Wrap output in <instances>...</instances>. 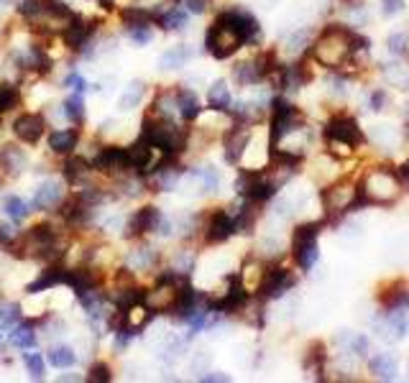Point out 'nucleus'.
I'll return each instance as SVG.
<instances>
[{"label": "nucleus", "instance_id": "obj_1", "mask_svg": "<svg viewBox=\"0 0 409 383\" xmlns=\"http://www.w3.org/2000/svg\"><path fill=\"white\" fill-rule=\"evenodd\" d=\"M361 49H369V41L361 33L348 28V26L330 23L312 41L310 54L315 57V62L327 67V70H340V67H348Z\"/></svg>", "mask_w": 409, "mask_h": 383}, {"label": "nucleus", "instance_id": "obj_2", "mask_svg": "<svg viewBox=\"0 0 409 383\" xmlns=\"http://www.w3.org/2000/svg\"><path fill=\"white\" fill-rule=\"evenodd\" d=\"M138 138L148 140L156 151L169 153V156H177V153H182V151H185V146H187V131L177 128L172 121H169V118L153 115L151 110L143 115Z\"/></svg>", "mask_w": 409, "mask_h": 383}, {"label": "nucleus", "instance_id": "obj_3", "mask_svg": "<svg viewBox=\"0 0 409 383\" xmlns=\"http://www.w3.org/2000/svg\"><path fill=\"white\" fill-rule=\"evenodd\" d=\"M402 194V187L396 182L394 169H376V172H369L361 184H358V199L361 204H389L396 202V197Z\"/></svg>", "mask_w": 409, "mask_h": 383}, {"label": "nucleus", "instance_id": "obj_4", "mask_svg": "<svg viewBox=\"0 0 409 383\" xmlns=\"http://www.w3.org/2000/svg\"><path fill=\"white\" fill-rule=\"evenodd\" d=\"M241 46L246 44L236 33V28L217 16L210 28H207V33H204V49H207V54L215 59H230Z\"/></svg>", "mask_w": 409, "mask_h": 383}, {"label": "nucleus", "instance_id": "obj_5", "mask_svg": "<svg viewBox=\"0 0 409 383\" xmlns=\"http://www.w3.org/2000/svg\"><path fill=\"white\" fill-rule=\"evenodd\" d=\"M302 128V115L294 108L287 97H274L271 100V133H268V143L279 146L287 135L297 133Z\"/></svg>", "mask_w": 409, "mask_h": 383}, {"label": "nucleus", "instance_id": "obj_6", "mask_svg": "<svg viewBox=\"0 0 409 383\" xmlns=\"http://www.w3.org/2000/svg\"><path fill=\"white\" fill-rule=\"evenodd\" d=\"M320 230H322V223H305V225H297L292 235V253H294V261L302 271H312V266L317 263L320 258V248H317V238H320Z\"/></svg>", "mask_w": 409, "mask_h": 383}, {"label": "nucleus", "instance_id": "obj_7", "mask_svg": "<svg viewBox=\"0 0 409 383\" xmlns=\"http://www.w3.org/2000/svg\"><path fill=\"white\" fill-rule=\"evenodd\" d=\"M322 204H325L327 217L332 215H343V212H353L356 207H364L361 199H358V187L351 182H338V184L322 189Z\"/></svg>", "mask_w": 409, "mask_h": 383}, {"label": "nucleus", "instance_id": "obj_8", "mask_svg": "<svg viewBox=\"0 0 409 383\" xmlns=\"http://www.w3.org/2000/svg\"><path fill=\"white\" fill-rule=\"evenodd\" d=\"M325 140H338V143H348V146L358 148L361 143H366L364 131L358 128L356 118L353 115H332L330 121L325 123V131H322Z\"/></svg>", "mask_w": 409, "mask_h": 383}, {"label": "nucleus", "instance_id": "obj_9", "mask_svg": "<svg viewBox=\"0 0 409 383\" xmlns=\"http://www.w3.org/2000/svg\"><path fill=\"white\" fill-rule=\"evenodd\" d=\"M294 284H297V279L292 276V271H287V268H281V266H268L266 271H263V279H261V284H258V292L256 294H258V299L261 301L281 299Z\"/></svg>", "mask_w": 409, "mask_h": 383}, {"label": "nucleus", "instance_id": "obj_10", "mask_svg": "<svg viewBox=\"0 0 409 383\" xmlns=\"http://www.w3.org/2000/svg\"><path fill=\"white\" fill-rule=\"evenodd\" d=\"M220 18L228 21L236 28V33L243 38V44H258L261 41V26H258L253 13H249L246 8H228V11L220 13Z\"/></svg>", "mask_w": 409, "mask_h": 383}, {"label": "nucleus", "instance_id": "obj_11", "mask_svg": "<svg viewBox=\"0 0 409 383\" xmlns=\"http://www.w3.org/2000/svg\"><path fill=\"white\" fill-rule=\"evenodd\" d=\"M11 128H13V135H16L21 143L36 146L46 133V118L41 113H21L18 118L13 121Z\"/></svg>", "mask_w": 409, "mask_h": 383}, {"label": "nucleus", "instance_id": "obj_12", "mask_svg": "<svg viewBox=\"0 0 409 383\" xmlns=\"http://www.w3.org/2000/svg\"><path fill=\"white\" fill-rule=\"evenodd\" d=\"M95 31H97L95 21H84L82 16H77V13H75V16H72V21L67 23V28L62 31V41L70 51H82L84 46L92 41Z\"/></svg>", "mask_w": 409, "mask_h": 383}, {"label": "nucleus", "instance_id": "obj_13", "mask_svg": "<svg viewBox=\"0 0 409 383\" xmlns=\"http://www.w3.org/2000/svg\"><path fill=\"white\" fill-rule=\"evenodd\" d=\"M251 143V128L249 123H233L223 135V148H225V161L236 166L243 159V153Z\"/></svg>", "mask_w": 409, "mask_h": 383}, {"label": "nucleus", "instance_id": "obj_14", "mask_svg": "<svg viewBox=\"0 0 409 383\" xmlns=\"http://www.w3.org/2000/svg\"><path fill=\"white\" fill-rule=\"evenodd\" d=\"M95 169L108 177H126L131 172L128 164V151L121 146H105L100 148V153L95 156Z\"/></svg>", "mask_w": 409, "mask_h": 383}, {"label": "nucleus", "instance_id": "obj_15", "mask_svg": "<svg viewBox=\"0 0 409 383\" xmlns=\"http://www.w3.org/2000/svg\"><path fill=\"white\" fill-rule=\"evenodd\" d=\"M204 240L207 243H225L228 238L236 235V217L230 210H215L210 217H207V223H204Z\"/></svg>", "mask_w": 409, "mask_h": 383}, {"label": "nucleus", "instance_id": "obj_16", "mask_svg": "<svg viewBox=\"0 0 409 383\" xmlns=\"http://www.w3.org/2000/svg\"><path fill=\"white\" fill-rule=\"evenodd\" d=\"M161 217L164 215L159 212V207H151V204L136 210L126 223V238H141V235H148V233H156Z\"/></svg>", "mask_w": 409, "mask_h": 383}, {"label": "nucleus", "instance_id": "obj_17", "mask_svg": "<svg viewBox=\"0 0 409 383\" xmlns=\"http://www.w3.org/2000/svg\"><path fill=\"white\" fill-rule=\"evenodd\" d=\"M102 276L97 274V268L92 266H82V268H67L64 274V284H70L72 292L80 296V294L89 292V289H100Z\"/></svg>", "mask_w": 409, "mask_h": 383}, {"label": "nucleus", "instance_id": "obj_18", "mask_svg": "<svg viewBox=\"0 0 409 383\" xmlns=\"http://www.w3.org/2000/svg\"><path fill=\"white\" fill-rule=\"evenodd\" d=\"M64 199V184L62 182H57V179H49V182H44V184L38 187L36 194H33V207L36 210H51V207H59Z\"/></svg>", "mask_w": 409, "mask_h": 383}, {"label": "nucleus", "instance_id": "obj_19", "mask_svg": "<svg viewBox=\"0 0 409 383\" xmlns=\"http://www.w3.org/2000/svg\"><path fill=\"white\" fill-rule=\"evenodd\" d=\"M28 159H26V151L16 143H6L0 146V169L6 177H18L21 172L26 169Z\"/></svg>", "mask_w": 409, "mask_h": 383}, {"label": "nucleus", "instance_id": "obj_20", "mask_svg": "<svg viewBox=\"0 0 409 383\" xmlns=\"http://www.w3.org/2000/svg\"><path fill=\"white\" fill-rule=\"evenodd\" d=\"M64 274H67V268H62L59 263H49V268H44V271L38 274V279L28 284V289H26V292H28V294L51 292V289H57L59 284H64Z\"/></svg>", "mask_w": 409, "mask_h": 383}, {"label": "nucleus", "instance_id": "obj_21", "mask_svg": "<svg viewBox=\"0 0 409 383\" xmlns=\"http://www.w3.org/2000/svg\"><path fill=\"white\" fill-rule=\"evenodd\" d=\"M153 18L156 23L164 28V31H185L187 21H190V13L182 6H169L164 11H153Z\"/></svg>", "mask_w": 409, "mask_h": 383}, {"label": "nucleus", "instance_id": "obj_22", "mask_svg": "<svg viewBox=\"0 0 409 383\" xmlns=\"http://www.w3.org/2000/svg\"><path fill=\"white\" fill-rule=\"evenodd\" d=\"M77 143H80V133H77L75 128H62V131H51L49 133L51 153H59V156H70V153H75Z\"/></svg>", "mask_w": 409, "mask_h": 383}, {"label": "nucleus", "instance_id": "obj_23", "mask_svg": "<svg viewBox=\"0 0 409 383\" xmlns=\"http://www.w3.org/2000/svg\"><path fill=\"white\" fill-rule=\"evenodd\" d=\"M89 172H92V164H89L87 159H82V156H67V161L62 164V174L64 179H67V184L77 187L82 184L84 179L89 177Z\"/></svg>", "mask_w": 409, "mask_h": 383}, {"label": "nucleus", "instance_id": "obj_24", "mask_svg": "<svg viewBox=\"0 0 409 383\" xmlns=\"http://www.w3.org/2000/svg\"><path fill=\"white\" fill-rule=\"evenodd\" d=\"M174 95H177V110H179V118L187 123L197 121L200 113H202V108H200V100L197 95L192 92V89H174Z\"/></svg>", "mask_w": 409, "mask_h": 383}, {"label": "nucleus", "instance_id": "obj_25", "mask_svg": "<svg viewBox=\"0 0 409 383\" xmlns=\"http://www.w3.org/2000/svg\"><path fill=\"white\" fill-rule=\"evenodd\" d=\"M207 102H210V108L215 110V113H228L230 102H233L228 82H223V79L212 82L210 89H207Z\"/></svg>", "mask_w": 409, "mask_h": 383}, {"label": "nucleus", "instance_id": "obj_26", "mask_svg": "<svg viewBox=\"0 0 409 383\" xmlns=\"http://www.w3.org/2000/svg\"><path fill=\"white\" fill-rule=\"evenodd\" d=\"M233 79H236L241 87H251V84L261 82L263 74L261 70H258L256 59H249V62H238L236 67H233Z\"/></svg>", "mask_w": 409, "mask_h": 383}, {"label": "nucleus", "instance_id": "obj_27", "mask_svg": "<svg viewBox=\"0 0 409 383\" xmlns=\"http://www.w3.org/2000/svg\"><path fill=\"white\" fill-rule=\"evenodd\" d=\"M369 368L371 373L376 378H381V381H391V378H396V373H399L394 355H389V353H378L376 357H371Z\"/></svg>", "mask_w": 409, "mask_h": 383}, {"label": "nucleus", "instance_id": "obj_28", "mask_svg": "<svg viewBox=\"0 0 409 383\" xmlns=\"http://www.w3.org/2000/svg\"><path fill=\"white\" fill-rule=\"evenodd\" d=\"M156 261H159V253L151 245H141V248L131 250V255H128L131 271H148V268L156 266Z\"/></svg>", "mask_w": 409, "mask_h": 383}, {"label": "nucleus", "instance_id": "obj_29", "mask_svg": "<svg viewBox=\"0 0 409 383\" xmlns=\"http://www.w3.org/2000/svg\"><path fill=\"white\" fill-rule=\"evenodd\" d=\"M383 330L391 332L389 335L391 340L404 338L409 330V319H407V314H404V309H389L386 317H383Z\"/></svg>", "mask_w": 409, "mask_h": 383}, {"label": "nucleus", "instance_id": "obj_30", "mask_svg": "<svg viewBox=\"0 0 409 383\" xmlns=\"http://www.w3.org/2000/svg\"><path fill=\"white\" fill-rule=\"evenodd\" d=\"M121 21L126 23V28H136V26H151L156 23L153 18V11L148 8H141V6H128L121 11Z\"/></svg>", "mask_w": 409, "mask_h": 383}, {"label": "nucleus", "instance_id": "obj_31", "mask_svg": "<svg viewBox=\"0 0 409 383\" xmlns=\"http://www.w3.org/2000/svg\"><path fill=\"white\" fill-rule=\"evenodd\" d=\"M8 343H11L13 348H21V350H31L33 345H36V332H33V327L28 325V322H21V325H16L11 330Z\"/></svg>", "mask_w": 409, "mask_h": 383}, {"label": "nucleus", "instance_id": "obj_32", "mask_svg": "<svg viewBox=\"0 0 409 383\" xmlns=\"http://www.w3.org/2000/svg\"><path fill=\"white\" fill-rule=\"evenodd\" d=\"M192 59V51L187 46H172L169 51H164L159 59V67L161 70H179V67H185L187 62Z\"/></svg>", "mask_w": 409, "mask_h": 383}, {"label": "nucleus", "instance_id": "obj_33", "mask_svg": "<svg viewBox=\"0 0 409 383\" xmlns=\"http://www.w3.org/2000/svg\"><path fill=\"white\" fill-rule=\"evenodd\" d=\"M23 322V312L16 301H8L0 296V330H13L16 325Z\"/></svg>", "mask_w": 409, "mask_h": 383}, {"label": "nucleus", "instance_id": "obj_34", "mask_svg": "<svg viewBox=\"0 0 409 383\" xmlns=\"http://www.w3.org/2000/svg\"><path fill=\"white\" fill-rule=\"evenodd\" d=\"M325 360H327L325 345H322V343H312L310 348H307L302 365H305L310 373H322V368H325Z\"/></svg>", "mask_w": 409, "mask_h": 383}, {"label": "nucleus", "instance_id": "obj_35", "mask_svg": "<svg viewBox=\"0 0 409 383\" xmlns=\"http://www.w3.org/2000/svg\"><path fill=\"white\" fill-rule=\"evenodd\" d=\"M62 115L67 118V121L72 123H80L84 121V102H82V92H72V95H67V100L62 102Z\"/></svg>", "mask_w": 409, "mask_h": 383}, {"label": "nucleus", "instance_id": "obj_36", "mask_svg": "<svg viewBox=\"0 0 409 383\" xmlns=\"http://www.w3.org/2000/svg\"><path fill=\"white\" fill-rule=\"evenodd\" d=\"M143 95H146V84H143V82H131L126 92L121 95V100H118V110H123V113L133 110L136 105L143 100Z\"/></svg>", "mask_w": 409, "mask_h": 383}, {"label": "nucleus", "instance_id": "obj_37", "mask_svg": "<svg viewBox=\"0 0 409 383\" xmlns=\"http://www.w3.org/2000/svg\"><path fill=\"white\" fill-rule=\"evenodd\" d=\"M192 177L197 179L204 192L220 189V174H217L215 166H197V169H192Z\"/></svg>", "mask_w": 409, "mask_h": 383}, {"label": "nucleus", "instance_id": "obj_38", "mask_svg": "<svg viewBox=\"0 0 409 383\" xmlns=\"http://www.w3.org/2000/svg\"><path fill=\"white\" fill-rule=\"evenodd\" d=\"M3 210H6V215L11 217L13 223L18 225L21 220H26V215H28V202H23L21 197H16V194H8V197H3Z\"/></svg>", "mask_w": 409, "mask_h": 383}, {"label": "nucleus", "instance_id": "obj_39", "mask_svg": "<svg viewBox=\"0 0 409 383\" xmlns=\"http://www.w3.org/2000/svg\"><path fill=\"white\" fill-rule=\"evenodd\" d=\"M46 360H49V365H54V368L64 370V368H72V365L77 363V353L72 350V348H67V345H59V348L49 350Z\"/></svg>", "mask_w": 409, "mask_h": 383}, {"label": "nucleus", "instance_id": "obj_40", "mask_svg": "<svg viewBox=\"0 0 409 383\" xmlns=\"http://www.w3.org/2000/svg\"><path fill=\"white\" fill-rule=\"evenodd\" d=\"M21 102V89L11 82H3L0 84V115L11 113V110L18 108Z\"/></svg>", "mask_w": 409, "mask_h": 383}, {"label": "nucleus", "instance_id": "obj_41", "mask_svg": "<svg viewBox=\"0 0 409 383\" xmlns=\"http://www.w3.org/2000/svg\"><path fill=\"white\" fill-rule=\"evenodd\" d=\"M23 365H26V370L31 373V378H44V368H46V363H44V355L41 353H23Z\"/></svg>", "mask_w": 409, "mask_h": 383}, {"label": "nucleus", "instance_id": "obj_42", "mask_svg": "<svg viewBox=\"0 0 409 383\" xmlns=\"http://www.w3.org/2000/svg\"><path fill=\"white\" fill-rule=\"evenodd\" d=\"M84 378H87L89 383H108V381H113V368L100 360V363H95L87 370V376Z\"/></svg>", "mask_w": 409, "mask_h": 383}, {"label": "nucleus", "instance_id": "obj_43", "mask_svg": "<svg viewBox=\"0 0 409 383\" xmlns=\"http://www.w3.org/2000/svg\"><path fill=\"white\" fill-rule=\"evenodd\" d=\"M41 8H44V3H41V0H18V13L23 16L26 21H28V23L41 16Z\"/></svg>", "mask_w": 409, "mask_h": 383}, {"label": "nucleus", "instance_id": "obj_44", "mask_svg": "<svg viewBox=\"0 0 409 383\" xmlns=\"http://www.w3.org/2000/svg\"><path fill=\"white\" fill-rule=\"evenodd\" d=\"M128 38L133 41L136 46H146L153 41L151 26H136V28H128Z\"/></svg>", "mask_w": 409, "mask_h": 383}, {"label": "nucleus", "instance_id": "obj_45", "mask_svg": "<svg viewBox=\"0 0 409 383\" xmlns=\"http://www.w3.org/2000/svg\"><path fill=\"white\" fill-rule=\"evenodd\" d=\"M407 44H409V36L404 31H394L389 36V41H386V46H389L391 54H396V57H402V54H407Z\"/></svg>", "mask_w": 409, "mask_h": 383}, {"label": "nucleus", "instance_id": "obj_46", "mask_svg": "<svg viewBox=\"0 0 409 383\" xmlns=\"http://www.w3.org/2000/svg\"><path fill=\"white\" fill-rule=\"evenodd\" d=\"M177 6H182L187 13H192V16H202V13L210 11L212 0H174Z\"/></svg>", "mask_w": 409, "mask_h": 383}, {"label": "nucleus", "instance_id": "obj_47", "mask_svg": "<svg viewBox=\"0 0 409 383\" xmlns=\"http://www.w3.org/2000/svg\"><path fill=\"white\" fill-rule=\"evenodd\" d=\"M345 350L358 357H366L369 355V338H366V335H351V343H348Z\"/></svg>", "mask_w": 409, "mask_h": 383}, {"label": "nucleus", "instance_id": "obj_48", "mask_svg": "<svg viewBox=\"0 0 409 383\" xmlns=\"http://www.w3.org/2000/svg\"><path fill=\"white\" fill-rule=\"evenodd\" d=\"M64 87H70L72 92H84L89 87L87 79L82 74H77V72H70V74H64Z\"/></svg>", "mask_w": 409, "mask_h": 383}, {"label": "nucleus", "instance_id": "obj_49", "mask_svg": "<svg viewBox=\"0 0 409 383\" xmlns=\"http://www.w3.org/2000/svg\"><path fill=\"white\" fill-rule=\"evenodd\" d=\"M310 38H312V33H310V31H297V33H294V36L287 41L289 51H292V54H297V51H300V54H302V49H305V44L310 41Z\"/></svg>", "mask_w": 409, "mask_h": 383}, {"label": "nucleus", "instance_id": "obj_50", "mask_svg": "<svg viewBox=\"0 0 409 383\" xmlns=\"http://www.w3.org/2000/svg\"><path fill=\"white\" fill-rule=\"evenodd\" d=\"M16 238H18V230L13 228V225H0V245L3 248H8Z\"/></svg>", "mask_w": 409, "mask_h": 383}, {"label": "nucleus", "instance_id": "obj_51", "mask_svg": "<svg viewBox=\"0 0 409 383\" xmlns=\"http://www.w3.org/2000/svg\"><path fill=\"white\" fill-rule=\"evenodd\" d=\"M394 174H396V182H399V187H402V192H409V164L396 166Z\"/></svg>", "mask_w": 409, "mask_h": 383}, {"label": "nucleus", "instance_id": "obj_52", "mask_svg": "<svg viewBox=\"0 0 409 383\" xmlns=\"http://www.w3.org/2000/svg\"><path fill=\"white\" fill-rule=\"evenodd\" d=\"M330 92H332V95H340V97L348 95V87H345V79H343V77H338V74L330 77Z\"/></svg>", "mask_w": 409, "mask_h": 383}, {"label": "nucleus", "instance_id": "obj_53", "mask_svg": "<svg viewBox=\"0 0 409 383\" xmlns=\"http://www.w3.org/2000/svg\"><path fill=\"white\" fill-rule=\"evenodd\" d=\"M399 11H402V0H381L383 16H396Z\"/></svg>", "mask_w": 409, "mask_h": 383}, {"label": "nucleus", "instance_id": "obj_54", "mask_svg": "<svg viewBox=\"0 0 409 383\" xmlns=\"http://www.w3.org/2000/svg\"><path fill=\"white\" fill-rule=\"evenodd\" d=\"M383 105H386V95H383L381 89H373L371 92V110H383Z\"/></svg>", "mask_w": 409, "mask_h": 383}, {"label": "nucleus", "instance_id": "obj_55", "mask_svg": "<svg viewBox=\"0 0 409 383\" xmlns=\"http://www.w3.org/2000/svg\"><path fill=\"white\" fill-rule=\"evenodd\" d=\"M200 381H220V383H225V381H230V376H225V373H207V376H202Z\"/></svg>", "mask_w": 409, "mask_h": 383}, {"label": "nucleus", "instance_id": "obj_56", "mask_svg": "<svg viewBox=\"0 0 409 383\" xmlns=\"http://www.w3.org/2000/svg\"><path fill=\"white\" fill-rule=\"evenodd\" d=\"M113 3H115V0H97V6L105 8V11H110V8H113Z\"/></svg>", "mask_w": 409, "mask_h": 383}, {"label": "nucleus", "instance_id": "obj_57", "mask_svg": "<svg viewBox=\"0 0 409 383\" xmlns=\"http://www.w3.org/2000/svg\"><path fill=\"white\" fill-rule=\"evenodd\" d=\"M59 381H80V376H62Z\"/></svg>", "mask_w": 409, "mask_h": 383}, {"label": "nucleus", "instance_id": "obj_58", "mask_svg": "<svg viewBox=\"0 0 409 383\" xmlns=\"http://www.w3.org/2000/svg\"><path fill=\"white\" fill-rule=\"evenodd\" d=\"M0 348H3V330H0Z\"/></svg>", "mask_w": 409, "mask_h": 383}, {"label": "nucleus", "instance_id": "obj_59", "mask_svg": "<svg viewBox=\"0 0 409 383\" xmlns=\"http://www.w3.org/2000/svg\"><path fill=\"white\" fill-rule=\"evenodd\" d=\"M407 131H409V113H407Z\"/></svg>", "mask_w": 409, "mask_h": 383}]
</instances>
